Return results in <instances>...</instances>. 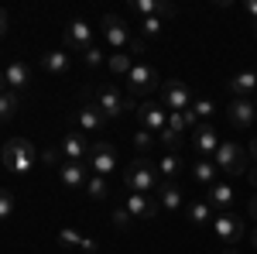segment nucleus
<instances>
[{"label":"nucleus","mask_w":257,"mask_h":254,"mask_svg":"<svg viewBox=\"0 0 257 254\" xmlns=\"http://www.w3.org/2000/svg\"><path fill=\"white\" fill-rule=\"evenodd\" d=\"M250 244H254V247H257V227H254V234H250Z\"/></svg>","instance_id":"nucleus-46"},{"label":"nucleus","mask_w":257,"mask_h":254,"mask_svg":"<svg viewBox=\"0 0 257 254\" xmlns=\"http://www.w3.org/2000/svg\"><path fill=\"white\" fill-rule=\"evenodd\" d=\"M243 7H247V14H250V18L257 21V0H247V4H243Z\"/></svg>","instance_id":"nucleus-40"},{"label":"nucleus","mask_w":257,"mask_h":254,"mask_svg":"<svg viewBox=\"0 0 257 254\" xmlns=\"http://www.w3.org/2000/svg\"><path fill=\"white\" fill-rule=\"evenodd\" d=\"M192 114L196 117H213L216 114V103L213 100H192Z\"/></svg>","instance_id":"nucleus-35"},{"label":"nucleus","mask_w":257,"mask_h":254,"mask_svg":"<svg viewBox=\"0 0 257 254\" xmlns=\"http://www.w3.org/2000/svg\"><path fill=\"white\" fill-rule=\"evenodd\" d=\"M189 220L202 227V223H213V206H209V199H196V203H189Z\"/></svg>","instance_id":"nucleus-27"},{"label":"nucleus","mask_w":257,"mask_h":254,"mask_svg":"<svg viewBox=\"0 0 257 254\" xmlns=\"http://www.w3.org/2000/svg\"><path fill=\"white\" fill-rule=\"evenodd\" d=\"M86 193L93 196V199H106L110 196V182L103 176H89V182H86Z\"/></svg>","instance_id":"nucleus-30"},{"label":"nucleus","mask_w":257,"mask_h":254,"mask_svg":"<svg viewBox=\"0 0 257 254\" xmlns=\"http://www.w3.org/2000/svg\"><path fill=\"white\" fill-rule=\"evenodd\" d=\"M250 158H254V165H257V137L250 141Z\"/></svg>","instance_id":"nucleus-43"},{"label":"nucleus","mask_w":257,"mask_h":254,"mask_svg":"<svg viewBox=\"0 0 257 254\" xmlns=\"http://www.w3.org/2000/svg\"><path fill=\"white\" fill-rule=\"evenodd\" d=\"M0 93H7V82H4V72H0Z\"/></svg>","instance_id":"nucleus-45"},{"label":"nucleus","mask_w":257,"mask_h":254,"mask_svg":"<svg viewBox=\"0 0 257 254\" xmlns=\"http://www.w3.org/2000/svg\"><path fill=\"white\" fill-rule=\"evenodd\" d=\"M226 117H230V124H233L237 131H247V127L257 120V103L254 100H230Z\"/></svg>","instance_id":"nucleus-13"},{"label":"nucleus","mask_w":257,"mask_h":254,"mask_svg":"<svg viewBox=\"0 0 257 254\" xmlns=\"http://www.w3.org/2000/svg\"><path fill=\"white\" fill-rule=\"evenodd\" d=\"M250 216H254V220H257V193L250 196Z\"/></svg>","instance_id":"nucleus-42"},{"label":"nucleus","mask_w":257,"mask_h":254,"mask_svg":"<svg viewBox=\"0 0 257 254\" xmlns=\"http://www.w3.org/2000/svg\"><path fill=\"white\" fill-rule=\"evenodd\" d=\"M254 103H257V100H254Z\"/></svg>","instance_id":"nucleus-48"},{"label":"nucleus","mask_w":257,"mask_h":254,"mask_svg":"<svg viewBox=\"0 0 257 254\" xmlns=\"http://www.w3.org/2000/svg\"><path fill=\"white\" fill-rule=\"evenodd\" d=\"M216 165H213V158H199L196 165H192V179H196L199 186H206V189H209V186H216Z\"/></svg>","instance_id":"nucleus-24"},{"label":"nucleus","mask_w":257,"mask_h":254,"mask_svg":"<svg viewBox=\"0 0 257 254\" xmlns=\"http://www.w3.org/2000/svg\"><path fill=\"white\" fill-rule=\"evenodd\" d=\"M59 179L65 189H86L89 172H86V161H62L59 165Z\"/></svg>","instance_id":"nucleus-16"},{"label":"nucleus","mask_w":257,"mask_h":254,"mask_svg":"<svg viewBox=\"0 0 257 254\" xmlns=\"http://www.w3.org/2000/svg\"><path fill=\"white\" fill-rule=\"evenodd\" d=\"M168 127H172L175 134H185V131H189V120H185V114H168Z\"/></svg>","instance_id":"nucleus-37"},{"label":"nucleus","mask_w":257,"mask_h":254,"mask_svg":"<svg viewBox=\"0 0 257 254\" xmlns=\"http://www.w3.org/2000/svg\"><path fill=\"white\" fill-rule=\"evenodd\" d=\"M123 186H127L131 193H144V196L155 193L161 186V176H158V168L151 165V158H144V155L134 158V161L127 165V172H123Z\"/></svg>","instance_id":"nucleus-2"},{"label":"nucleus","mask_w":257,"mask_h":254,"mask_svg":"<svg viewBox=\"0 0 257 254\" xmlns=\"http://www.w3.org/2000/svg\"><path fill=\"white\" fill-rule=\"evenodd\" d=\"M206 199H209V206L219 210V213L230 210V206H233V189H230V182H216V186H209Z\"/></svg>","instance_id":"nucleus-22"},{"label":"nucleus","mask_w":257,"mask_h":254,"mask_svg":"<svg viewBox=\"0 0 257 254\" xmlns=\"http://www.w3.org/2000/svg\"><path fill=\"white\" fill-rule=\"evenodd\" d=\"M103 38H106V45L113 48V52H123V48H131V28H127V21L123 18H117V14H106L103 18Z\"/></svg>","instance_id":"nucleus-10"},{"label":"nucleus","mask_w":257,"mask_h":254,"mask_svg":"<svg viewBox=\"0 0 257 254\" xmlns=\"http://www.w3.org/2000/svg\"><path fill=\"white\" fill-rule=\"evenodd\" d=\"M76 120H79L82 134H96V131L106 127V117H103V110H99L96 103H82L79 110H76Z\"/></svg>","instance_id":"nucleus-18"},{"label":"nucleus","mask_w":257,"mask_h":254,"mask_svg":"<svg viewBox=\"0 0 257 254\" xmlns=\"http://www.w3.org/2000/svg\"><path fill=\"white\" fill-rule=\"evenodd\" d=\"M127 90H131L134 97H148V93L161 90L158 69L148 65V62H134V69H131V76H127Z\"/></svg>","instance_id":"nucleus-6"},{"label":"nucleus","mask_w":257,"mask_h":254,"mask_svg":"<svg viewBox=\"0 0 257 254\" xmlns=\"http://www.w3.org/2000/svg\"><path fill=\"white\" fill-rule=\"evenodd\" d=\"M155 141H158L155 134H148V131H138V134H134V148H138V155L151 151V148H155Z\"/></svg>","instance_id":"nucleus-33"},{"label":"nucleus","mask_w":257,"mask_h":254,"mask_svg":"<svg viewBox=\"0 0 257 254\" xmlns=\"http://www.w3.org/2000/svg\"><path fill=\"white\" fill-rule=\"evenodd\" d=\"M62 161H86L89 158V141L82 131H69V134L62 137Z\"/></svg>","instance_id":"nucleus-12"},{"label":"nucleus","mask_w":257,"mask_h":254,"mask_svg":"<svg viewBox=\"0 0 257 254\" xmlns=\"http://www.w3.org/2000/svg\"><path fill=\"white\" fill-rule=\"evenodd\" d=\"M18 107H21V100H18V93H0V124H7V120L18 114Z\"/></svg>","instance_id":"nucleus-28"},{"label":"nucleus","mask_w":257,"mask_h":254,"mask_svg":"<svg viewBox=\"0 0 257 254\" xmlns=\"http://www.w3.org/2000/svg\"><path fill=\"white\" fill-rule=\"evenodd\" d=\"M192 144H196V151L202 158L209 155H216V148H219V134H216V127H213V124H196V127H192Z\"/></svg>","instance_id":"nucleus-14"},{"label":"nucleus","mask_w":257,"mask_h":254,"mask_svg":"<svg viewBox=\"0 0 257 254\" xmlns=\"http://www.w3.org/2000/svg\"><path fill=\"white\" fill-rule=\"evenodd\" d=\"M82 62H86V69H103V65H106V52H103L99 45H89V48L82 52Z\"/></svg>","instance_id":"nucleus-29"},{"label":"nucleus","mask_w":257,"mask_h":254,"mask_svg":"<svg viewBox=\"0 0 257 254\" xmlns=\"http://www.w3.org/2000/svg\"><path fill=\"white\" fill-rule=\"evenodd\" d=\"M161 107L168 110V114H185V110H192V93H189V86L182 82V79H168V82H161Z\"/></svg>","instance_id":"nucleus-4"},{"label":"nucleus","mask_w":257,"mask_h":254,"mask_svg":"<svg viewBox=\"0 0 257 254\" xmlns=\"http://www.w3.org/2000/svg\"><path fill=\"white\" fill-rule=\"evenodd\" d=\"M59 155H62V151L48 148V151H41V161H45V165H62V161H59Z\"/></svg>","instance_id":"nucleus-38"},{"label":"nucleus","mask_w":257,"mask_h":254,"mask_svg":"<svg viewBox=\"0 0 257 254\" xmlns=\"http://www.w3.org/2000/svg\"><path fill=\"white\" fill-rule=\"evenodd\" d=\"M69 65H72V62H69V55H65L62 48L41 55V69H45L48 76H65V72H69Z\"/></svg>","instance_id":"nucleus-21"},{"label":"nucleus","mask_w":257,"mask_h":254,"mask_svg":"<svg viewBox=\"0 0 257 254\" xmlns=\"http://www.w3.org/2000/svg\"><path fill=\"white\" fill-rule=\"evenodd\" d=\"M158 141L165 144V151H172V155H178V144H182V134H175L172 127H165V131L158 134Z\"/></svg>","instance_id":"nucleus-32"},{"label":"nucleus","mask_w":257,"mask_h":254,"mask_svg":"<svg viewBox=\"0 0 257 254\" xmlns=\"http://www.w3.org/2000/svg\"><path fill=\"white\" fill-rule=\"evenodd\" d=\"M4 82H7L11 93L28 90V86H31V69H28V62H7V69H4Z\"/></svg>","instance_id":"nucleus-19"},{"label":"nucleus","mask_w":257,"mask_h":254,"mask_svg":"<svg viewBox=\"0 0 257 254\" xmlns=\"http://www.w3.org/2000/svg\"><path fill=\"white\" fill-rule=\"evenodd\" d=\"M7 28H11V14H7V11L0 7V38L7 35Z\"/></svg>","instance_id":"nucleus-39"},{"label":"nucleus","mask_w":257,"mask_h":254,"mask_svg":"<svg viewBox=\"0 0 257 254\" xmlns=\"http://www.w3.org/2000/svg\"><path fill=\"white\" fill-rule=\"evenodd\" d=\"M89 165H93V176H103L110 179L113 172H120V158L113 151V144L110 141H96L93 148H89Z\"/></svg>","instance_id":"nucleus-9"},{"label":"nucleus","mask_w":257,"mask_h":254,"mask_svg":"<svg viewBox=\"0 0 257 254\" xmlns=\"http://www.w3.org/2000/svg\"><path fill=\"white\" fill-rule=\"evenodd\" d=\"M11 213H14V196L7 189H0V220H7Z\"/></svg>","instance_id":"nucleus-36"},{"label":"nucleus","mask_w":257,"mask_h":254,"mask_svg":"<svg viewBox=\"0 0 257 254\" xmlns=\"http://www.w3.org/2000/svg\"><path fill=\"white\" fill-rule=\"evenodd\" d=\"M155 168H158V176L165 179V182H175V179H178V172L185 168V161H182L178 155H172V151H165V155H161V161L155 165Z\"/></svg>","instance_id":"nucleus-23"},{"label":"nucleus","mask_w":257,"mask_h":254,"mask_svg":"<svg viewBox=\"0 0 257 254\" xmlns=\"http://www.w3.org/2000/svg\"><path fill=\"white\" fill-rule=\"evenodd\" d=\"M62 41L69 52H86L93 45V24L89 21H69L65 31H62Z\"/></svg>","instance_id":"nucleus-11"},{"label":"nucleus","mask_w":257,"mask_h":254,"mask_svg":"<svg viewBox=\"0 0 257 254\" xmlns=\"http://www.w3.org/2000/svg\"><path fill=\"white\" fill-rule=\"evenodd\" d=\"M138 124H141V131H148V134H155L158 137L165 127H168V110L161 107L158 100H144V103H138Z\"/></svg>","instance_id":"nucleus-8"},{"label":"nucleus","mask_w":257,"mask_h":254,"mask_svg":"<svg viewBox=\"0 0 257 254\" xmlns=\"http://www.w3.org/2000/svg\"><path fill=\"white\" fill-rule=\"evenodd\" d=\"M0 155H4V165H7L14 176H28V172L38 165V148H35L28 137H11Z\"/></svg>","instance_id":"nucleus-1"},{"label":"nucleus","mask_w":257,"mask_h":254,"mask_svg":"<svg viewBox=\"0 0 257 254\" xmlns=\"http://www.w3.org/2000/svg\"><path fill=\"white\" fill-rule=\"evenodd\" d=\"M213 165H216L219 172H226V176H243L247 168H250V161H247V155L240 151L233 141H219L216 155H213Z\"/></svg>","instance_id":"nucleus-5"},{"label":"nucleus","mask_w":257,"mask_h":254,"mask_svg":"<svg viewBox=\"0 0 257 254\" xmlns=\"http://www.w3.org/2000/svg\"><path fill=\"white\" fill-rule=\"evenodd\" d=\"M93 103H96L99 110H103V117H106V120L123 117V114L138 110V107H134V100L120 97V90H113V86H99L96 93H93Z\"/></svg>","instance_id":"nucleus-3"},{"label":"nucleus","mask_w":257,"mask_h":254,"mask_svg":"<svg viewBox=\"0 0 257 254\" xmlns=\"http://www.w3.org/2000/svg\"><path fill=\"white\" fill-rule=\"evenodd\" d=\"M155 196H158L161 210H172V213H175L178 206H182V186H178V182H165V179H161V186L155 189Z\"/></svg>","instance_id":"nucleus-20"},{"label":"nucleus","mask_w":257,"mask_h":254,"mask_svg":"<svg viewBox=\"0 0 257 254\" xmlns=\"http://www.w3.org/2000/svg\"><path fill=\"white\" fill-rule=\"evenodd\" d=\"M257 97V72L243 69L237 76H230V100H250Z\"/></svg>","instance_id":"nucleus-17"},{"label":"nucleus","mask_w":257,"mask_h":254,"mask_svg":"<svg viewBox=\"0 0 257 254\" xmlns=\"http://www.w3.org/2000/svg\"><path fill=\"white\" fill-rule=\"evenodd\" d=\"M123 206H127V213L134 216V220H155V216H158V203H155V199H151V196H144V193H127V203H123Z\"/></svg>","instance_id":"nucleus-15"},{"label":"nucleus","mask_w":257,"mask_h":254,"mask_svg":"<svg viewBox=\"0 0 257 254\" xmlns=\"http://www.w3.org/2000/svg\"><path fill=\"white\" fill-rule=\"evenodd\" d=\"M254 72H257V69H254Z\"/></svg>","instance_id":"nucleus-47"},{"label":"nucleus","mask_w":257,"mask_h":254,"mask_svg":"<svg viewBox=\"0 0 257 254\" xmlns=\"http://www.w3.org/2000/svg\"><path fill=\"white\" fill-rule=\"evenodd\" d=\"M106 69L127 79V76H131V69H134V55H127V52H113V55H106Z\"/></svg>","instance_id":"nucleus-26"},{"label":"nucleus","mask_w":257,"mask_h":254,"mask_svg":"<svg viewBox=\"0 0 257 254\" xmlns=\"http://www.w3.org/2000/svg\"><path fill=\"white\" fill-rule=\"evenodd\" d=\"M59 240H62V244H69V247H79V251H86V254H96V240L82 237L79 230H72V227L59 230Z\"/></svg>","instance_id":"nucleus-25"},{"label":"nucleus","mask_w":257,"mask_h":254,"mask_svg":"<svg viewBox=\"0 0 257 254\" xmlns=\"http://www.w3.org/2000/svg\"><path fill=\"white\" fill-rule=\"evenodd\" d=\"M247 179H250V186L257 189V165H250V168H247Z\"/></svg>","instance_id":"nucleus-41"},{"label":"nucleus","mask_w":257,"mask_h":254,"mask_svg":"<svg viewBox=\"0 0 257 254\" xmlns=\"http://www.w3.org/2000/svg\"><path fill=\"white\" fill-rule=\"evenodd\" d=\"M161 31H165V18H144L141 21V35L144 38H158Z\"/></svg>","instance_id":"nucleus-31"},{"label":"nucleus","mask_w":257,"mask_h":254,"mask_svg":"<svg viewBox=\"0 0 257 254\" xmlns=\"http://www.w3.org/2000/svg\"><path fill=\"white\" fill-rule=\"evenodd\" d=\"M110 220H113V227H120V230H127V227L134 223V216L127 213V206H117V210L110 213Z\"/></svg>","instance_id":"nucleus-34"},{"label":"nucleus","mask_w":257,"mask_h":254,"mask_svg":"<svg viewBox=\"0 0 257 254\" xmlns=\"http://www.w3.org/2000/svg\"><path fill=\"white\" fill-rule=\"evenodd\" d=\"M219 254H240V251H237V247H223Z\"/></svg>","instance_id":"nucleus-44"},{"label":"nucleus","mask_w":257,"mask_h":254,"mask_svg":"<svg viewBox=\"0 0 257 254\" xmlns=\"http://www.w3.org/2000/svg\"><path fill=\"white\" fill-rule=\"evenodd\" d=\"M213 234L223 247H237L240 237H243V220L237 213H230V210H223V213L213 216Z\"/></svg>","instance_id":"nucleus-7"}]
</instances>
